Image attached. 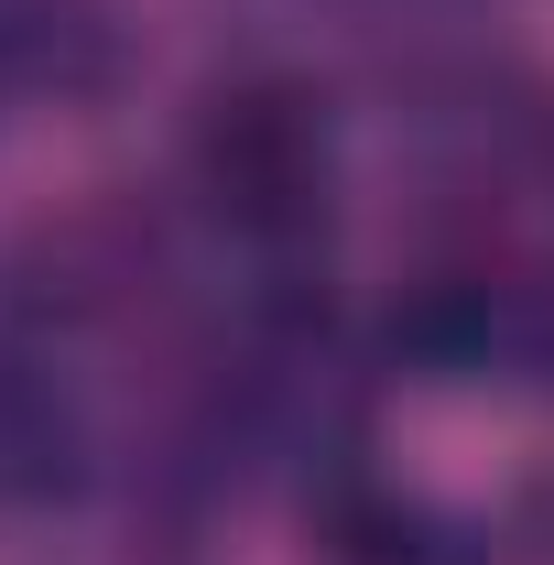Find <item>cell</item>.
I'll return each instance as SVG.
<instances>
[{
    "label": "cell",
    "mask_w": 554,
    "mask_h": 565,
    "mask_svg": "<svg viewBox=\"0 0 554 565\" xmlns=\"http://www.w3.org/2000/svg\"><path fill=\"white\" fill-rule=\"evenodd\" d=\"M196 185L239 239H305L327 217V120L305 87L239 76L196 120Z\"/></svg>",
    "instance_id": "1"
},
{
    "label": "cell",
    "mask_w": 554,
    "mask_h": 565,
    "mask_svg": "<svg viewBox=\"0 0 554 565\" xmlns=\"http://www.w3.org/2000/svg\"><path fill=\"white\" fill-rule=\"evenodd\" d=\"M327 555L338 565H457V544H446V522L414 511V500L348 490L338 511H327Z\"/></svg>",
    "instance_id": "2"
}]
</instances>
